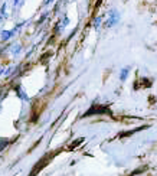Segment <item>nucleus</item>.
I'll use <instances>...</instances> for the list:
<instances>
[{
	"instance_id": "1",
	"label": "nucleus",
	"mask_w": 157,
	"mask_h": 176,
	"mask_svg": "<svg viewBox=\"0 0 157 176\" xmlns=\"http://www.w3.org/2000/svg\"><path fill=\"white\" fill-rule=\"evenodd\" d=\"M118 22H120V13H118L117 10L108 12V19L105 20V26H107V27H113V26H116Z\"/></svg>"
},
{
	"instance_id": "2",
	"label": "nucleus",
	"mask_w": 157,
	"mask_h": 176,
	"mask_svg": "<svg viewBox=\"0 0 157 176\" xmlns=\"http://www.w3.org/2000/svg\"><path fill=\"white\" fill-rule=\"evenodd\" d=\"M128 72H130V68H128V67L123 68V69L120 71V81H125V79H127V76H128Z\"/></svg>"
},
{
	"instance_id": "3",
	"label": "nucleus",
	"mask_w": 157,
	"mask_h": 176,
	"mask_svg": "<svg viewBox=\"0 0 157 176\" xmlns=\"http://www.w3.org/2000/svg\"><path fill=\"white\" fill-rule=\"evenodd\" d=\"M16 91H17V95L22 98V100H25V101H29V97H27V94H25V91L20 88V87H17L16 88Z\"/></svg>"
},
{
	"instance_id": "4",
	"label": "nucleus",
	"mask_w": 157,
	"mask_h": 176,
	"mask_svg": "<svg viewBox=\"0 0 157 176\" xmlns=\"http://www.w3.org/2000/svg\"><path fill=\"white\" fill-rule=\"evenodd\" d=\"M20 50H22V46H20V45H13V48H12V52H13L15 55H17V53H19Z\"/></svg>"
},
{
	"instance_id": "5",
	"label": "nucleus",
	"mask_w": 157,
	"mask_h": 176,
	"mask_svg": "<svg viewBox=\"0 0 157 176\" xmlns=\"http://www.w3.org/2000/svg\"><path fill=\"white\" fill-rule=\"evenodd\" d=\"M94 26H95V27H97V29H98L99 26H101V17H95V19H94Z\"/></svg>"
},
{
	"instance_id": "6",
	"label": "nucleus",
	"mask_w": 157,
	"mask_h": 176,
	"mask_svg": "<svg viewBox=\"0 0 157 176\" xmlns=\"http://www.w3.org/2000/svg\"><path fill=\"white\" fill-rule=\"evenodd\" d=\"M52 1H53V0H43V4H45V6H48V4H50Z\"/></svg>"
},
{
	"instance_id": "7",
	"label": "nucleus",
	"mask_w": 157,
	"mask_h": 176,
	"mask_svg": "<svg viewBox=\"0 0 157 176\" xmlns=\"http://www.w3.org/2000/svg\"><path fill=\"white\" fill-rule=\"evenodd\" d=\"M13 4L16 6V4H19V0H13Z\"/></svg>"
},
{
	"instance_id": "8",
	"label": "nucleus",
	"mask_w": 157,
	"mask_h": 176,
	"mask_svg": "<svg viewBox=\"0 0 157 176\" xmlns=\"http://www.w3.org/2000/svg\"><path fill=\"white\" fill-rule=\"evenodd\" d=\"M3 72H4V71H3V69H1V68H0V75H1V74H3Z\"/></svg>"
},
{
	"instance_id": "9",
	"label": "nucleus",
	"mask_w": 157,
	"mask_h": 176,
	"mask_svg": "<svg viewBox=\"0 0 157 176\" xmlns=\"http://www.w3.org/2000/svg\"><path fill=\"white\" fill-rule=\"evenodd\" d=\"M1 19H3V17H1V16H0V20H1Z\"/></svg>"
}]
</instances>
